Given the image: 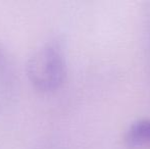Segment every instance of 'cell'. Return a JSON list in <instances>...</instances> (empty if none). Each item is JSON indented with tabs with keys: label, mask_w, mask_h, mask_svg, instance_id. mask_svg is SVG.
<instances>
[{
	"label": "cell",
	"mask_w": 150,
	"mask_h": 149,
	"mask_svg": "<svg viewBox=\"0 0 150 149\" xmlns=\"http://www.w3.org/2000/svg\"><path fill=\"white\" fill-rule=\"evenodd\" d=\"M27 74L32 85L41 92H51L62 85L67 75L64 52L57 41L48 42L28 61Z\"/></svg>",
	"instance_id": "obj_1"
},
{
	"label": "cell",
	"mask_w": 150,
	"mask_h": 149,
	"mask_svg": "<svg viewBox=\"0 0 150 149\" xmlns=\"http://www.w3.org/2000/svg\"><path fill=\"white\" fill-rule=\"evenodd\" d=\"M127 140L132 144L150 143V119L137 121L129 127Z\"/></svg>",
	"instance_id": "obj_2"
},
{
	"label": "cell",
	"mask_w": 150,
	"mask_h": 149,
	"mask_svg": "<svg viewBox=\"0 0 150 149\" xmlns=\"http://www.w3.org/2000/svg\"><path fill=\"white\" fill-rule=\"evenodd\" d=\"M8 71H9V66H8V59L5 51L0 47V77L1 79H5L8 77Z\"/></svg>",
	"instance_id": "obj_3"
}]
</instances>
